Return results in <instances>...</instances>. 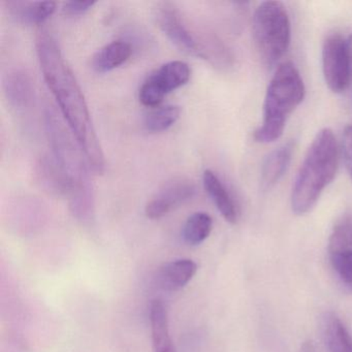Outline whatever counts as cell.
Returning <instances> with one entry per match:
<instances>
[{"mask_svg":"<svg viewBox=\"0 0 352 352\" xmlns=\"http://www.w3.org/2000/svg\"><path fill=\"white\" fill-rule=\"evenodd\" d=\"M36 48L43 77L67 127L79 144L89 168L96 174H104L106 160L85 96L56 38L48 30L41 28L36 34Z\"/></svg>","mask_w":352,"mask_h":352,"instance_id":"cell-1","label":"cell"},{"mask_svg":"<svg viewBox=\"0 0 352 352\" xmlns=\"http://www.w3.org/2000/svg\"><path fill=\"white\" fill-rule=\"evenodd\" d=\"M45 129L52 151L53 160L65 177L69 187V206L79 219L91 217L94 193L89 179V164L71 131H67L56 113L45 111Z\"/></svg>","mask_w":352,"mask_h":352,"instance_id":"cell-2","label":"cell"},{"mask_svg":"<svg viewBox=\"0 0 352 352\" xmlns=\"http://www.w3.org/2000/svg\"><path fill=\"white\" fill-rule=\"evenodd\" d=\"M339 166V148L333 131L317 133L307 151L292 191V209L296 215L308 213L325 187L333 180Z\"/></svg>","mask_w":352,"mask_h":352,"instance_id":"cell-3","label":"cell"},{"mask_svg":"<svg viewBox=\"0 0 352 352\" xmlns=\"http://www.w3.org/2000/svg\"><path fill=\"white\" fill-rule=\"evenodd\" d=\"M306 94L300 72L292 63H285L274 74L265 94L263 118L254 131L255 141L269 144L283 135L287 119L300 106Z\"/></svg>","mask_w":352,"mask_h":352,"instance_id":"cell-4","label":"cell"},{"mask_svg":"<svg viewBox=\"0 0 352 352\" xmlns=\"http://www.w3.org/2000/svg\"><path fill=\"white\" fill-rule=\"evenodd\" d=\"M253 40L261 60L273 65L285 54L290 44V21L280 1H265L253 16Z\"/></svg>","mask_w":352,"mask_h":352,"instance_id":"cell-5","label":"cell"},{"mask_svg":"<svg viewBox=\"0 0 352 352\" xmlns=\"http://www.w3.org/2000/svg\"><path fill=\"white\" fill-rule=\"evenodd\" d=\"M154 18L166 38L185 54L208 60L214 65H221L230 58L226 48L217 40L197 38L180 12L172 3H158Z\"/></svg>","mask_w":352,"mask_h":352,"instance_id":"cell-6","label":"cell"},{"mask_svg":"<svg viewBox=\"0 0 352 352\" xmlns=\"http://www.w3.org/2000/svg\"><path fill=\"white\" fill-rule=\"evenodd\" d=\"M190 76V67L184 61L166 63L144 82L139 92L140 102L148 108H158L168 94L186 85Z\"/></svg>","mask_w":352,"mask_h":352,"instance_id":"cell-7","label":"cell"},{"mask_svg":"<svg viewBox=\"0 0 352 352\" xmlns=\"http://www.w3.org/2000/svg\"><path fill=\"white\" fill-rule=\"evenodd\" d=\"M322 71L325 83L335 94L349 87V53L347 41L331 36L322 47Z\"/></svg>","mask_w":352,"mask_h":352,"instance_id":"cell-8","label":"cell"},{"mask_svg":"<svg viewBox=\"0 0 352 352\" xmlns=\"http://www.w3.org/2000/svg\"><path fill=\"white\" fill-rule=\"evenodd\" d=\"M195 192L197 188L191 181L180 179L168 183L148 201L145 207L146 216L152 220L160 219L190 201Z\"/></svg>","mask_w":352,"mask_h":352,"instance_id":"cell-9","label":"cell"},{"mask_svg":"<svg viewBox=\"0 0 352 352\" xmlns=\"http://www.w3.org/2000/svg\"><path fill=\"white\" fill-rule=\"evenodd\" d=\"M6 9L17 23L38 25L50 19L56 11L54 1H6Z\"/></svg>","mask_w":352,"mask_h":352,"instance_id":"cell-10","label":"cell"},{"mask_svg":"<svg viewBox=\"0 0 352 352\" xmlns=\"http://www.w3.org/2000/svg\"><path fill=\"white\" fill-rule=\"evenodd\" d=\"M3 91L9 104L16 110H24L34 98L32 78L23 69H13L3 79Z\"/></svg>","mask_w":352,"mask_h":352,"instance_id":"cell-11","label":"cell"},{"mask_svg":"<svg viewBox=\"0 0 352 352\" xmlns=\"http://www.w3.org/2000/svg\"><path fill=\"white\" fill-rule=\"evenodd\" d=\"M203 184L206 192L211 197L222 217L228 223H236L239 212L236 204L217 175L213 170H206L203 175Z\"/></svg>","mask_w":352,"mask_h":352,"instance_id":"cell-12","label":"cell"},{"mask_svg":"<svg viewBox=\"0 0 352 352\" xmlns=\"http://www.w3.org/2000/svg\"><path fill=\"white\" fill-rule=\"evenodd\" d=\"M197 265L191 259H178L170 261L160 269L158 273V283L168 292L185 287L195 277Z\"/></svg>","mask_w":352,"mask_h":352,"instance_id":"cell-13","label":"cell"},{"mask_svg":"<svg viewBox=\"0 0 352 352\" xmlns=\"http://www.w3.org/2000/svg\"><path fill=\"white\" fill-rule=\"evenodd\" d=\"M294 146L286 144L274 150L265 158L261 168V187L265 190L273 188L287 172L292 162Z\"/></svg>","mask_w":352,"mask_h":352,"instance_id":"cell-14","label":"cell"},{"mask_svg":"<svg viewBox=\"0 0 352 352\" xmlns=\"http://www.w3.org/2000/svg\"><path fill=\"white\" fill-rule=\"evenodd\" d=\"M133 54V46L125 41H114L102 47L92 57L91 67L98 74H106L124 65Z\"/></svg>","mask_w":352,"mask_h":352,"instance_id":"cell-15","label":"cell"},{"mask_svg":"<svg viewBox=\"0 0 352 352\" xmlns=\"http://www.w3.org/2000/svg\"><path fill=\"white\" fill-rule=\"evenodd\" d=\"M150 324L153 352H176L168 329V313L164 302L160 300H154L151 302Z\"/></svg>","mask_w":352,"mask_h":352,"instance_id":"cell-16","label":"cell"},{"mask_svg":"<svg viewBox=\"0 0 352 352\" xmlns=\"http://www.w3.org/2000/svg\"><path fill=\"white\" fill-rule=\"evenodd\" d=\"M321 327L329 352H352V336L337 315L325 313Z\"/></svg>","mask_w":352,"mask_h":352,"instance_id":"cell-17","label":"cell"},{"mask_svg":"<svg viewBox=\"0 0 352 352\" xmlns=\"http://www.w3.org/2000/svg\"><path fill=\"white\" fill-rule=\"evenodd\" d=\"M213 230V219L205 212H197L192 214L185 222L182 230L183 239L191 246L201 244L209 238Z\"/></svg>","mask_w":352,"mask_h":352,"instance_id":"cell-18","label":"cell"},{"mask_svg":"<svg viewBox=\"0 0 352 352\" xmlns=\"http://www.w3.org/2000/svg\"><path fill=\"white\" fill-rule=\"evenodd\" d=\"M181 116V108L175 104L154 109L146 115L144 127L150 133H160L170 129Z\"/></svg>","mask_w":352,"mask_h":352,"instance_id":"cell-19","label":"cell"},{"mask_svg":"<svg viewBox=\"0 0 352 352\" xmlns=\"http://www.w3.org/2000/svg\"><path fill=\"white\" fill-rule=\"evenodd\" d=\"M352 250V215L342 216L333 226L329 241V255Z\"/></svg>","mask_w":352,"mask_h":352,"instance_id":"cell-20","label":"cell"},{"mask_svg":"<svg viewBox=\"0 0 352 352\" xmlns=\"http://www.w3.org/2000/svg\"><path fill=\"white\" fill-rule=\"evenodd\" d=\"M329 261L338 279L352 292V250L329 255Z\"/></svg>","mask_w":352,"mask_h":352,"instance_id":"cell-21","label":"cell"},{"mask_svg":"<svg viewBox=\"0 0 352 352\" xmlns=\"http://www.w3.org/2000/svg\"><path fill=\"white\" fill-rule=\"evenodd\" d=\"M96 1H67L63 5V12L67 17H79L89 12Z\"/></svg>","mask_w":352,"mask_h":352,"instance_id":"cell-22","label":"cell"},{"mask_svg":"<svg viewBox=\"0 0 352 352\" xmlns=\"http://www.w3.org/2000/svg\"><path fill=\"white\" fill-rule=\"evenodd\" d=\"M343 154L348 172L352 177V125L346 127L343 135Z\"/></svg>","mask_w":352,"mask_h":352,"instance_id":"cell-23","label":"cell"},{"mask_svg":"<svg viewBox=\"0 0 352 352\" xmlns=\"http://www.w3.org/2000/svg\"><path fill=\"white\" fill-rule=\"evenodd\" d=\"M348 53H349V86L352 92V34L347 40Z\"/></svg>","mask_w":352,"mask_h":352,"instance_id":"cell-24","label":"cell"},{"mask_svg":"<svg viewBox=\"0 0 352 352\" xmlns=\"http://www.w3.org/2000/svg\"><path fill=\"white\" fill-rule=\"evenodd\" d=\"M300 352H315L314 347H313L312 344L306 343L302 345V350Z\"/></svg>","mask_w":352,"mask_h":352,"instance_id":"cell-25","label":"cell"}]
</instances>
